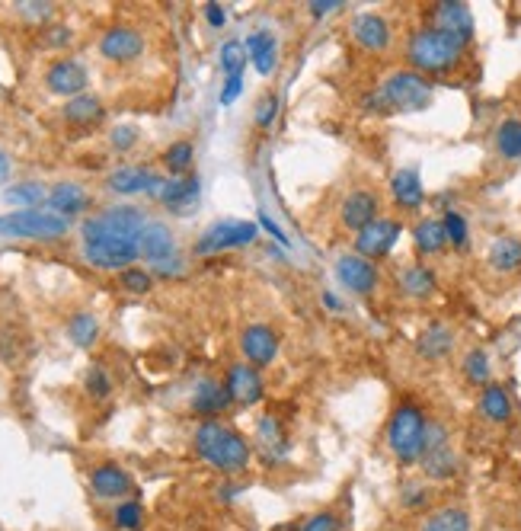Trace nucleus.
<instances>
[{"label": "nucleus", "mask_w": 521, "mask_h": 531, "mask_svg": "<svg viewBox=\"0 0 521 531\" xmlns=\"http://www.w3.org/2000/svg\"><path fill=\"white\" fill-rule=\"evenodd\" d=\"M429 503H432V493H429L426 484H406V487L400 490V506H403V509H410V512H426Z\"/></svg>", "instance_id": "obj_44"}, {"label": "nucleus", "mask_w": 521, "mask_h": 531, "mask_svg": "<svg viewBox=\"0 0 521 531\" xmlns=\"http://www.w3.org/2000/svg\"><path fill=\"white\" fill-rule=\"evenodd\" d=\"M323 304H330L333 311H343V301H339L333 292H323Z\"/></svg>", "instance_id": "obj_56"}, {"label": "nucleus", "mask_w": 521, "mask_h": 531, "mask_svg": "<svg viewBox=\"0 0 521 531\" xmlns=\"http://www.w3.org/2000/svg\"><path fill=\"white\" fill-rule=\"evenodd\" d=\"M71 231V221L55 215L52 208H16L0 215V237L13 240H58Z\"/></svg>", "instance_id": "obj_6"}, {"label": "nucleus", "mask_w": 521, "mask_h": 531, "mask_svg": "<svg viewBox=\"0 0 521 531\" xmlns=\"http://www.w3.org/2000/svg\"><path fill=\"white\" fill-rule=\"evenodd\" d=\"M413 244L422 256H435L448 247V234H445V224L442 218H422L416 221L413 228Z\"/></svg>", "instance_id": "obj_34"}, {"label": "nucleus", "mask_w": 521, "mask_h": 531, "mask_svg": "<svg viewBox=\"0 0 521 531\" xmlns=\"http://www.w3.org/2000/svg\"><path fill=\"white\" fill-rule=\"evenodd\" d=\"M148 228L141 208L135 205H112L90 215L80 224V244L84 260L93 269L122 272L141 256V234Z\"/></svg>", "instance_id": "obj_1"}, {"label": "nucleus", "mask_w": 521, "mask_h": 531, "mask_svg": "<svg viewBox=\"0 0 521 531\" xmlns=\"http://www.w3.org/2000/svg\"><path fill=\"white\" fill-rule=\"evenodd\" d=\"M119 285L125 288V292H132V295H148L151 288H154V276L148 269H138V266H128L119 272Z\"/></svg>", "instance_id": "obj_43"}, {"label": "nucleus", "mask_w": 521, "mask_h": 531, "mask_svg": "<svg viewBox=\"0 0 521 531\" xmlns=\"http://www.w3.org/2000/svg\"><path fill=\"white\" fill-rule=\"evenodd\" d=\"M352 39H355L358 48L378 55V52H387L390 42H394V26H390L387 16L374 13V10H365V13H358L352 20Z\"/></svg>", "instance_id": "obj_17"}, {"label": "nucleus", "mask_w": 521, "mask_h": 531, "mask_svg": "<svg viewBox=\"0 0 521 531\" xmlns=\"http://www.w3.org/2000/svg\"><path fill=\"white\" fill-rule=\"evenodd\" d=\"M224 384H227V391H231L234 404H240V407L259 404L266 394V381H263V375H259V368H253L247 362H237V365L227 368Z\"/></svg>", "instance_id": "obj_20"}, {"label": "nucleus", "mask_w": 521, "mask_h": 531, "mask_svg": "<svg viewBox=\"0 0 521 531\" xmlns=\"http://www.w3.org/2000/svg\"><path fill=\"white\" fill-rule=\"evenodd\" d=\"M100 55L112 64H132L144 55V36L141 29L116 23L100 36Z\"/></svg>", "instance_id": "obj_12"}, {"label": "nucleus", "mask_w": 521, "mask_h": 531, "mask_svg": "<svg viewBox=\"0 0 521 531\" xmlns=\"http://www.w3.org/2000/svg\"><path fill=\"white\" fill-rule=\"evenodd\" d=\"M432 26L451 32L454 39H461L464 45L474 42V13H470L467 4H458V0H445V4L432 7Z\"/></svg>", "instance_id": "obj_21"}, {"label": "nucleus", "mask_w": 521, "mask_h": 531, "mask_svg": "<svg viewBox=\"0 0 521 531\" xmlns=\"http://www.w3.org/2000/svg\"><path fill=\"white\" fill-rule=\"evenodd\" d=\"M240 490H243L240 484H234V480H227L224 487H218V500H224V503H227V500H237Z\"/></svg>", "instance_id": "obj_54"}, {"label": "nucleus", "mask_w": 521, "mask_h": 531, "mask_svg": "<svg viewBox=\"0 0 521 531\" xmlns=\"http://www.w3.org/2000/svg\"><path fill=\"white\" fill-rule=\"evenodd\" d=\"M10 180V157L0 151V183H7Z\"/></svg>", "instance_id": "obj_55"}, {"label": "nucleus", "mask_w": 521, "mask_h": 531, "mask_svg": "<svg viewBox=\"0 0 521 531\" xmlns=\"http://www.w3.org/2000/svg\"><path fill=\"white\" fill-rule=\"evenodd\" d=\"M259 228H263V231H269V234H272L275 240H279V244H282V247H291V240H288V237L282 234V228H279V224H275V221H272V218H269L266 212H259Z\"/></svg>", "instance_id": "obj_49"}, {"label": "nucleus", "mask_w": 521, "mask_h": 531, "mask_svg": "<svg viewBox=\"0 0 521 531\" xmlns=\"http://www.w3.org/2000/svg\"><path fill=\"white\" fill-rule=\"evenodd\" d=\"M192 445H195V455H199L211 471H218L224 477H240L253 461L250 439L221 420H205L195 426Z\"/></svg>", "instance_id": "obj_2"}, {"label": "nucleus", "mask_w": 521, "mask_h": 531, "mask_svg": "<svg viewBox=\"0 0 521 531\" xmlns=\"http://www.w3.org/2000/svg\"><path fill=\"white\" fill-rule=\"evenodd\" d=\"M400 234H403V224L397 218H378L355 234V253L365 256V260H371V263L384 260V256L394 250Z\"/></svg>", "instance_id": "obj_10"}, {"label": "nucleus", "mask_w": 521, "mask_h": 531, "mask_svg": "<svg viewBox=\"0 0 521 531\" xmlns=\"http://www.w3.org/2000/svg\"><path fill=\"white\" fill-rule=\"evenodd\" d=\"M419 468L429 480H435V484H448V480L461 474V458L451 445H442V448H432V452L422 455Z\"/></svg>", "instance_id": "obj_27"}, {"label": "nucleus", "mask_w": 521, "mask_h": 531, "mask_svg": "<svg viewBox=\"0 0 521 531\" xmlns=\"http://www.w3.org/2000/svg\"><path fill=\"white\" fill-rule=\"evenodd\" d=\"M301 531H343V519H339L333 509H320L301 525Z\"/></svg>", "instance_id": "obj_46"}, {"label": "nucleus", "mask_w": 521, "mask_h": 531, "mask_svg": "<svg viewBox=\"0 0 521 531\" xmlns=\"http://www.w3.org/2000/svg\"><path fill=\"white\" fill-rule=\"evenodd\" d=\"M90 493L96 496V500H128V496L135 493V480L132 474H128L122 464H112V461H103L96 464V468L90 471Z\"/></svg>", "instance_id": "obj_15"}, {"label": "nucleus", "mask_w": 521, "mask_h": 531, "mask_svg": "<svg viewBox=\"0 0 521 531\" xmlns=\"http://www.w3.org/2000/svg\"><path fill=\"white\" fill-rule=\"evenodd\" d=\"M48 39H52V45H68L71 42V29L68 26H52Z\"/></svg>", "instance_id": "obj_53"}, {"label": "nucleus", "mask_w": 521, "mask_h": 531, "mask_svg": "<svg viewBox=\"0 0 521 531\" xmlns=\"http://www.w3.org/2000/svg\"><path fill=\"white\" fill-rule=\"evenodd\" d=\"M275 119H279V93L266 90L253 106V122H256V128L269 132V128L275 125Z\"/></svg>", "instance_id": "obj_41"}, {"label": "nucleus", "mask_w": 521, "mask_h": 531, "mask_svg": "<svg viewBox=\"0 0 521 531\" xmlns=\"http://www.w3.org/2000/svg\"><path fill=\"white\" fill-rule=\"evenodd\" d=\"M87 80H90V74L77 58H58L48 64V71H45V87L55 96H68V100L87 93Z\"/></svg>", "instance_id": "obj_18"}, {"label": "nucleus", "mask_w": 521, "mask_h": 531, "mask_svg": "<svg viewBox=\"0 0 521 531\" xmlns=\"http://www.w3.org/2000/svg\"><path fill=\"white\" fill-rule=\"evenodd\" d=\"M307 10H311V16H317V20H320V16H327V13L339 10V0H314V4L307 7Z\"/></svg>", "instance_id": "obj_52"}, {"label": "nucleus", "mask_w": 521, "mask_h": 531, "mask_svg": "<svg viewBox=\"0 0 521 531\" xmlns=\"http://www.w3.org/2000/svg\"><path fill=\"white\" fill-rule=\"evenodd\" d=\"M390 196L403 208V212H416V208L426 202V186H422V176L416 167H400L390 176Z\"/></svg>", "instance_id": "obj_24"}, {"label": "nucleus", "mask_w": 521, "mask_h": 531, "mask_svg": "<svg viewBox=\"0 0 521 531\" xmlns=\"http://www.w3.org/2000/svg\"><path fill=\"white\" fill-rule=\"evenodd\" d=\"M416 352L426 362H442L454 352V330L448 324H429L419 333L416 340Z\"/></svg>", "instance_id": "obj_28"}, {"label": "nucleus", "mask_w": 521, "mask_h": 531, "mask_svg": "<svg viewBox=\"0 0 521 531\" xmlns=\"http://www.w3.org/2000/svg\"><path fill=\"white\" fill-rule=\"evenodd\" d=\"M4 202L16 208H39L42 202H48V189L39 180H23L4 189Z\"/></svg>", "instance_id": "obj_36"}, {"label": "nucleus", "mask_w": 521, "mask_h": 531, "mask_svg": "<svg viewBox=\"0 0 521 531\" xmlns=\"http://www.w3.org/2000/svg\"><path fill=\"white\" fill-rule=\"evenodd\" d=\"M426 423L429 416L416 404H400L387 420V448L403 468L419 464L422 458V442H426Z\"/></svg>", "instance_id": "obj_5"}, {"label": "nucleus", "mask_w": 521, "mask_h": 531, "mask_svg": "<svg viewBox=\"0 0 521 531\" xmlns=\"http://www.w3.org/2000/svg\"><path fill=\"white\" fill-rule=\"evenodd\" d=\"M486 263H490L493 272L499 276H512V272L521 269V237L515 234H502L490 244V253H486Z\"/></svg>", "instance_id": "obj_30"}, {"label": "nucleus", "mask_w": 521, "mask_h": 531, "mask_svg": "<svg viewBox=\"0 0 521 531\" xmlns=\"http://www.w3.org/2000/svg\"><path fill=\"white\" fill-rule=\"evenodd\" d=\"M195 164V144L192 141H173L170 148L164 151V167L170 176H189Z\"/></svg>", "instance_id": "obj_38"}, {"label": "nucleus", "mask_w": 521, "mask_h": 531, "mask_svg": "<svg viewBox=\"0 0 521 531\" xmlns=\"http://www.w3.org/2000/svg\"><path fill=\"white\" fill-rule=\"evenodd\" d=\"M141 260L164 279L183 276L186 272V263L176 247V237L170 231V224L164 221H148V228L141 234Z\"/></svg>", "instance_id": "obj_7"}, {"label": "nucleus", "mask_w": 521, "mask_h": 531, "mask_svg": "<svg viewBox=\"0 0 521 531\" xmlns=\"http://www.w3.org/2000/svg\"><path fill=\"white\" fill-rule=\"evenodd\" d=\"M0 531H4V528H0Z\"/></svg>", "instance_id": "obj_57"}, {"label": "nucleus", "mask_w": 521, "mask_h": 531, "mask_svg": "<svg viewBox=\"0 0 521 531\" xmlns=\"http://www.w3.org/2000/svg\"><path fill=\"white\" fill-rule=\"evenodd\" d=\"M381 218V199H378V192L374 189H365V186H358L352 189L349 196L339 202V224L349 231H362L368 228L371 221H378Z\"/></svg>", "instance_id": "obj_13"}, {"label": "nucleus", "mask_w": 521, "mask_h": 531, "mask_svg": "<svg viewBox=\"0 0 521 531\" xmlns=\"http://www.w3.org/2000/svg\"><path fill=\"white\" fill-rule=\"evenodd\" d=\"M243 45H247V55H250L253 68L259 74H263V77L275 74V68H279V42H275L272 29H263V26L253 29Z\"/></svg>", "instance_id": "obj_25"}, {"label": "nucleus", "mask_w": 521, "mask_h": 531, "mask_svg": "<svg viewBox=\"0 0 521 531\" xmlns=\"http://www.w3.org/2000/svg\"><path fill=\"white\" fill-rule=\"evenodd\" d=\"M279 330L269 324H247L240 330V352L243 362L253 368H266L279 359Z\"/></svg>", "instance_id": "obj_11"}, {"label": "nucleus", "mask_w": 521, "mask_h": 531, "mask_svg": "<svg viewBox=\"0 0 521 531\" xmlns=\"http://www.w3.org/2000/svg\"><path fill=\"white\" fill-rule=\"evenodd\" d=\"M20 13H26L29 20H48V16H52V7L48 4H20Z\"/></svg>", "instance_id": "obj_51"}, {"label": "nucleus", "mask_w": 521, "mask_h": 531, "mask_svg": "<svg viewBox=\"0 0 521 531\" xmlns=\"http://www.w3.org/2000/svg\"><path fill=\"white\" fill-rule=\"evenodd\" d=\"M333 272H336V282L343 288H349L352 295H371V292H378V285H381L378 263H371V260H365V256H358V253H343V256H339Z\"/></svg>", "instance_id": "obj_9"}, {"label": "nucleus", "mask_w": 521, "mask_h": 531, "mask_svg": "<svg viewBox=\"0 0 521 531\" xmlns=\"http://www.w3.org/2000/svg\"><path fill=\"white\" fill-rule=\"evenodd\" d=\"M199 192H202V180L195 173L170 176V180H164V186H160L157 199L164 202L167 208H173V212H186V208L199 199Z\"/></svg>", "instance_id": "obj_26"}, {"label": "nucleus", "mask_w": 521, "mask_h": 531, "mask_svg": "<svg viewBox=\"0 0 521 531\" xmlns=\"http://www.w3.org/2000/svg\"><path fill=\"white\" fill-rule=\"evenodd\" d=\"M90 205H93V196L74 180H61V183H55L52 189H48V208H52L55 215L68 218V221L90 212Z\"/></svg>", "instance_id": "obj_22"}, {"label": "nucleus", "mask_w": 521, "mask_h": 531, "mask_svg": "<svg viewBox=\"0 0 521 531\" xmlns=\"http://www.w3.org/2000/svg\"><path fill=\"white\" fill-rule=\"evenodd\" d=\"M374 93H378L384 112L387 109L390 112H426L432 106V100H435L432 80L416 74L413 68L390 71Z\"/></svg>", "instance_id": "obj_4"}, {"label": "nucleus", "mask_w": 521, "mask_h": 531, "mask_svg": "<svg viewBox=\"0 0 521 531\" xmlns=\"http://www.w3.org/2000/svg\"><path fill=\"white\" fill-rule=\"evenodd\" d=\"M109 144H112V151L128 154V151H132L135 144H138V128H135V125H119V128H112Z\"/></svg>", "instance_id": "obj_47"}, {"label": "nucleus", "mask_w": 521, "mask_h": 531, "mask_svg": "<svg viewBox=\"0 0 521 531\" xmlns=\"http://www.w3.org/2000/svg\"><path fill=\"white\" fill-rule=\"evenodd\" d=\"M106 186L112 192H119V196H138V192H144V196H154L160 186H164V176L154 173L151 167H141V164H125V167H116L109 176H106Z\"/></svg>", "instance_id": "obj_14"}, {"label": "nucleus", "mask_w": 521, "mask_h": 531, "mask_svg": "<svg viewBox=\"0 0 521 531\" xmlns=\"http://www.w3.org/2000/svg\"><path fill=\"white\" fill-rule=\"evenodd\" d=\"M68 340L77 349H93L96 340H100V320H96L90 311H77L68 320Z\"/></svg>", "instance_id": "obj_35"}, {"label": "nucleus", "mask_w": 521, "mask_h": 531, "mask_svg": "<svg viewBox=\"0 0 521 531\" xmlns=\"http://www.w3.org/2000/svg\"><path fill=\"white\" fill-rule=\"evenodd\" d=\"M464 52H467V45L461 39H454L451 32L435 29L432 23L419 26L413 36L406 39V64L422 77L454 71L464 61Z\"/></svg>", "instance_id": "obj_3"}, {"label": "nucleus", "mask_w": 521, "mask_h": 531, "mask_svg": "<svg viewBox=\"0 0 521 531\" xmlns=\"http://www.w3.org/2000/svg\"><path fill=\"white\" fill-rule=\"evenodd\" d=\"M442 224H445V234H448V244L451 247H467L470 244V224H467V218L461 215V212H448L442 215Z\"/></svg>", "instance_id": "obj_42"}, {"label": "nucleus", "mask_w": 521, "mask_h": 531, "mask_svg": "<svg viewBox=\"0 0 521 531\" xmlns=\"http://www.w3.org/2000/svg\"><path fill=\"white\" fill-rule=\"evenodd\" d=\"M240 93H243V74L224 77V87H221V106H231Z\"/></svg>", "instance_id": "obj_48"}, {"label": "nucleus", "mask_w": 521, "mask_h": 531, "mask_svg": "<svg viewBox=\"0 0 521 531\" xmlns=\"http://www.w3.org/2000/svg\"><path fill=\"white\" fill-rule=\"evenodd\" d=\"M397 285H400V292H403L406 298L426 301V298L435 295L438 279H435V272H432L426 263H413V266H403V269H400Z\"/></svg>", "instance_id": "obj_29"}, {"label": "nucleus", "mask_w": 521, "mask_h": 531, "mask_svg": "<svg viewBox=\"0 0 521 531\" xmlns=\"http://www.w3.org/2000/svg\"><path fill=\"white\" fill-rule=\"evenodd\" d=\"M256 448L259 455H263V461L269 464V468H279V464L288 461L291 455V442H288V432H285V423L279 420L275 413H266L263 420L256 423Z\"/></svg>", "instance_id": "obj_16"}, {"label": "nucleus", "mask_w": 521, "mask_h": 531, "mask_svg": "<svg viewBox=\"0 0 521 531\" xmlns=\"http://www.w3.org/2000/svg\"><path fill=\"white\" fill-rule=\"evenodd\" d=\"M205 20H208V26L221 29V26L227 23V13H224L221 4H205Z\"/></svg>", "instance_id": "obj_50"}, {"label": "nucleus", "mask_w": 521, "mask_h": 531, "mask_svg": "<svg viewBox=\"0 0 521 531\" xmlns=\"http://www.w3.org/2000/svg\"><path fill=\"white\" fill-rule=\"evenodd\" d=\"M112 525L122 531H138L144 525V506L138 500H122L112 509Z\"/></svg>", "instance_id": "obj_40"}, {"label": "nucleus", "mask_w": 521, "mask_h": 531, "mask_svg": "<svg viewBox=\"0 0 521 531\" xmlns=\"http://www.w3.org/2000/svg\"><path fill=\"white\" fill-rule=\"evenodd\" d=\"M61 116H64V122H68V125L90 128V125H96V122L106 116V109H103V103H100V96L80 93V96H74V100L64 103Z\"/></svg>", "instance_id": "obj_32"}, {"label": "nucleus", "mask_w": 521, "mask_h": 531, "mask_svg": "<svg viewBox=\"0 0 521 531\" xmlns=\"http://www.w3.org/2000/svg\"><path fill=\"white\" fill-rule=\"evenodd\" d=\"M84 388H87V394L93 400H106L112 394V378H109V372H106L103 365H93L90 368L87 378H84Z\"/></svg>", "instance_id": "obj_45"}, {"label": "nucleus", "mask_w": 521, "mask_h": 531, "mask_svg": "<svg viewBox=\"0 0 521 531\" xmlns=\"http://www.w3.org/2000/svg\"><path fill=\"white\" fill-rule=\"evenodd\" d=\"M518 519H521V516H518Z\"/></svg>", "instance_id": "obj_58"}, {"label": "nucleus", "mask_w": 521, "mask_h": 531, "mask_svg": "<svg viewBox=\"0 0 521 531\" xmlns=\"http://www.w3.org/2000/svg\"><path fill=\"white\" fill-rule=\"evenodd\" d=\"M189 407H192L195 416H202V423H205V420H218L221 413L231 410L234 407V397H231V391H227L224 381L205 378V381L195 384Z\"/></svg>", "instance_id": "obj_19"}, {"label": "nucleus", "mask_w": 521, "mask_h": 531, "mask_svg": "<svg viewBox=\"0 0 521 531\" xmlns=\"http://www.w3.org/2000/svg\"><path fill=\"white\" fill-rule=\"evenodd\" d=\"M419 531H474V519L464 506H438L426 512Z\"/></svg>", "instance_id": "obj_31"}, {"label": "nucleus", "mask_w": 521, "mask_h": 531, "mask_svg": "<svg viewBox=\"0 0 521 531\" xmlns=\"http://www.w3.org/2000/svg\"><path fill=\"white\" fill-rule=\"evenodd\" d=\"M259 240V221H243V218H221L211 221L208 228L195 240V253L199 256H215L224 250H240Z\"/></svg>", "instance_id": "obj_8"}, {"label": "nucleus", "mask_w": 521, "mask_h": 531, "mask_svg": "<svg viewBox=\"0 0 521 531\" xmlns=\"http://www.w3.org/2000/svg\"><path fill=\"white\" fill-rule=\"evenodd\" d=\"M247 61H250V55H247V45H243L240 39H227V42L221 45L218 64H221V71H224L227 77L243 74V68H247Z\"/></svg>", "instance_id": "obj_39"}, {"label": "nucleus", "mask_w": 521, "mask_h": 531, "mask_svg": "<svg viewBox=\"0 0 521 531\" xmlns=\"http://www.w3.org/2000/svg\"><path fill=\"white\" fill-rule=\"evenodd\" d=\"M477 413L483 416L486 423H493V426H506L512 416H515V404H512V397L509 391L502 388V384L490 381L486 388H480V397H477Z\"/></svg>", "instance_id": "obj_23"}, {"label": "nucleus", "mask_w": 521, "mask_h": 531, "mask_svg": "<svg viewBox=\"0 0 521 531\" xmlns=\"http://www.w3.org/2000/svg\"><path fill=\"white\" fill-rule=\"evenodd\" d=\"M493 148L506 164H518L521 160V119L506 116L493 132Z\"/></svg>", "instance_id": "obj_33"}, {"label": "nucleus", "mask_w": 521, "mask_h": 531, "mask_svg": "<svg viewBox=\"0 0 521 531\" xmlns=\"http://www.w3.org/2000/svg\"><path fill=\"white\" fill-rule=\"evenodd\" d=\"M461 368H464V378L470 384H477V388H486V384L493 381V362L486 349H467Z\"/></svg>", "instance_id": "obj_37"}]
</instances>
